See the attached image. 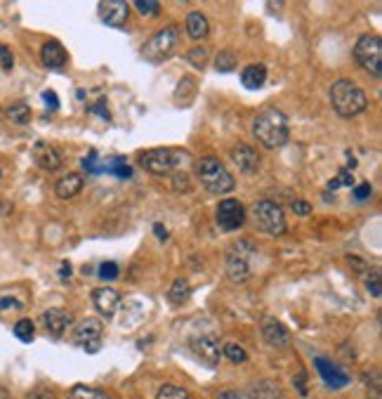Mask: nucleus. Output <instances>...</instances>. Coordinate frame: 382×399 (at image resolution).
Masks as SVG:
<instances>
[{
  "instance_id": "nucleus-1",
  "label": "nucleus",
  "mask_w": 382,
  "mask_h": 399,
  "mask_svg": "<svg viewBox=\"0 0 382 399\" xmlns=\"http://www.w3.org/2000/svg\"><path fill=\"white\" fill-rule=\"evenodd\" d=\"M253 137L267 149H281L290 137L288 119L279 109L267 106L253 119Z\"/></svg>"
},
{
  "instance_id": "nucleus-2",
  "label": "nucleus",
  "mask_w": 382,
  "mask_h": 399,
  "mask_svg": "<svg viewBox=\"0 0 382 399\" xmlns=\"http://www.w3.org/2000/svg\"><path fill=\"white\" fill-rule=\"evenodd\" d=\"M331 104L338 116H342V119H354V116L366 111L368 97H366V93L354 81L340 78V81L333 83V88H331Z\"/></svg>"
},
{
  "instance_id": "nucleus-3",
  "label": "nucleus",
  "mask_w": 382,
  "mask_h": 399,
  "mask_svg": "<svg viewBox=\"0 0 382 399\" xmlns=\"http://www.w3.org/2000/svg\"><path fill=\"white\" fill-rule=\"evenodd\" d=\"M196 178L203 184L205 191L220 196V194H229V191L236 187L233 182V175L227 170L225 163L215 156H205L201 161H196Z\"/></svg>"
},
{
  "instance_id": "nucleus-4",
  "label": "nucleus",
  "mask_w": 382,
  "mask_h": 399,
  "mask_svg": "<svg viewBox=\"0 0 382 399\" xmlns=\"http://www.w3.org/2000/svg\"><path fill=\"white\" fill-rule=\"evenodd\" d=\"M177 45H179V29L175 24H170L166 29L156 31V34L142 45V57L151 64H161L175 55Z\"/></svg>"
},
{
  "instance_id": "nucleus-5",
  "label": "nucleus",
  "mask_w": 382,
  "mask_h": 399,
  "mask_svg": "<svg viewBox=\"0 0 382 399\" xmlns=\"http://www.w3.org/2000/svg\"><path fill=\"white\" fill-rule=\"evenodd\" d=\"M182 161H189V154L182 149H149L140 154V166L151 175H170L173 170L182 166Z\"/></svg>"
},
{
  "instance_id": "nucleus-6",
  "label": "nucleus",
  "mask_w": 382,
  "mask_h": 399,
  "mask_svg": "<svg viewBox=\"0 0 382 399\" xmlns=\"http://www.w3.org/2000/svg\"><path fill=\"white\" fill-rule=\"evenodd\" d=\"M251 215H253L255 227H257L259 232H267V234H272V237L285 234V213L276 201H269V199L255 201L251 208Z\"/></svg>"
},
{
  "instance_id": "nucleus-7",
  "label": "nucleus",
  "mask_w": 382,
  "mask_h": 399,
  "mask_svg": "<svg viewBox=\"0 0 382 399\" xmlns=\"http://www.w3.org/2000/svg\"><path fill=\"white\" fill-rule=\"evenodd\" d=\"M354 57H357V62L373 78L382 76V40H380V36H375V34L361 36V38L357 40V45H354Z\"/></svg>"
},
{
  "instance_id": "nucleus-8",
  "label": "nucleus",
  "mask_w": 382,
  "mask_h": 399,
  "mask_svg": "<svg viewBox=\"0 0 382 399\" xmlns=\"http://www.w3.org/2000/svg\"><path fill=\"white\" fill-rule=\"evenodd\" d=\"M102 333H104L102 322H97V319H83L76 326V331H73V343L78 348H83L88 354H94L102 348Z\"/></svg>"
},
{
  "instance_id": "nucleus-9",
  "label": "nucleus",
  "mask_w": 382,
  "mask_h": 399,
  "mask_svg": "<svg viewBox=\"0 0 382 399\" xmlns=\"http://www.w3.org/2000/svg\"><path fill=\"white\" fill-rule=\"evenodd\" d=\"M251 253H253V246L246 241L236 243V246L227 253V274H229V279L236 281V284H243V281H248V276H251V267H248Z\"/></svg>"
},
{
  "instance_id": "nucleus-10",
  "label": "nucleus",
  "mask_w": 382,
  "mask_h": 399,
  "mask_svg": "<svg viewBox=\"0 0 382 399\" xmlns=\"http://www.w3.org/2000/svg\"><path fill=\"white\" fill-rule=\"evenodd\" d=\"M215 217L220 230L233 232L238 227H243V222H246V208H243V204L238 199H225L217 206Z\"/></svg>"
},
{
  "instance_id": "nucleus-11",
  "label": "nucleus",
  "mask_w": 382,
  "mask_h": 399,
  "mask_svg": "<svg viewBox=\"0 0 382 399\" xmlns=\"http://www.w3.org/2000/svg\"><path fill=\"white\" fill-rule=\"evenodd\" d=\"M189 348H191V352L196 354V359H201L205 366H212V369H215V366L220 364L222 348H220V343H217V338L210 336V333H203V336L191 338Z\"/></svg>"
},
{
  "instance_id": "nucleus-12",
  "label": "nucleus",
  "mask_w": 382,
  "mask_h": 399,
  "mask_svg": "<svg viewBox=\"0 0 382 399\" xmlns=\"http://www.w3.org/2000/svg\"><path fill=\"white\" fill-rule=\"evenodd\" d=\"M229 156H231V163H236V168L241 170V173H246V175L257 173V168H259V154H257V149H255L253 145L238 142V145L231 147Z\"/></svg>"
},
{
  "instance_id": "nucleus-13",
  "label": "nucleus",
  "mask_w": 382,
  "mask_h": 399,
  "mask_svg": "<svg viewBox=\"0 0 382 399\" xmlns=\"http://www.w3.org/2000/svg\"><path fill=\"white\" fill-rule=\"evenodd\" d=\"M99 17L106 26H114V29H123L127 14H130V5L125 0H106V3H99Z\"/></svg>"
},
{
  "instance_id": "nucleus-14",
  "label": "nucleus",
  "mask_w": 382,
  "mask_h": 399,
  "mask_svg": "<svg viewBox=\"0 0 382 399\" xmlns=\"http://www.w3.org/2000/svg\"><path fill=\"white\" fill-rule=\"evenodd\" d=\"M314 366L318 371V376L323 378L328 387H333V390H338V387H344L349 383V376L344 374L342 369H340L338 364H333V361L323 359V357H316L314 359Z\"/></svg>"
},
{
  "instance_id": "nucleus-15",
  "label": "nucleus",
  "mask_w": 382,
  "mask_h": 399,
  "mask_svg": "<svg viewBox=\"0 0 382 399\" xmlns=\"http://www.w3.org/2000/svg\"><path fill=\"white\" fill-rule=\"evenodd\" d=\"M262 338L267 345H272V348L281 350V348H288L290 345V333L288 328L283 326L281 322H276V319L267 317L262 322Z\"/></svg>"
},
{
  "instance_id": "nucleus-16",
  "label": "nucleus",
  "mask_w": 382,
  "mask_h": 399,
  "mask_svg": "<svg viewBox=\"0 0 382 399\" xmlns=\"http://www.w3.org/2000/svg\"><path fill=\"white\" fill-rule=\"evenodd\" d=\"M92 302L94 307H97V312L106 319H111L116 315V310H118V302H120V295L116 293L114 289H109V286H102V289H94L92 291Z\"/></svg>"
},
{
  "instance_id": "nucleus-17",
  "label": "nucleus",
  "mask_w": 382,
  "mask_h": 399,
  "mask_svg": "<svg viewBox=\"0 0 382 399\" xmlns=\"http://www.w3.org/2000/svg\"><path fill=\"white\" fill-rule=\"evenodd\" d=\"M68 324H71V315L66 310H62V307H50V310L42 312V326L55 338H60L66 331Z\"/></svg>"
},
{
  "instance_id": "nucleus-18",
  "label": "nucleus",
  "mask_w": 382,
  "mask_h": 399,
  "mask_svg": "<svg viewBox=\"0 0 382 399\" xmlns=\"http://www.w3.org/2000/svg\"><path fill=\"white\" fill-rule=\"evenodd\" d=\"M34 161L38 163L42 170H57L62 166V154L57 152L52 145H47V142H36L34 147Z\"/></svg>"
},
{
  "instance_id": "nucleus-19",
  "label": "nucleus",
  "mask_w": 382,
  "mask_h": 399,
  "mask_svg": "<svg viewBox=\"0 0 382 399\" xmlns=\"http://www.w3.org/2000/svg\"><path fill=\"white\" fill-rule=\"evenodd\" d=\"M40 60L47 69H62L66 64V50L60 40H47L40 50Z\"/></svg>"
},
{
  "instance_id": "nucleus-20",
  "label": "nucleus",
  "mask_w": 382,
  "mask_h": 399,
  "mask_svg": "<svg viewBox=\"0 0 382 399\" xmlns=\"http://www.w3.org/2000/svg\"><path fill=\"white\" fill-rule=\"evenodd\" d=\"M187 34H189V38H194V40H203L205 36L210 34L208 17H205L203 12H199V10L189 12L187 14Z\"/></svg>"
},
{
  "instance_id": "nucleus-21",
  "label": "nucleus",
  "mask_w": 382,
  "mask_h": 399,
  "mask_svg": "<svg viewBox=\"0 0 382 399\" xmlns=\"http://www.w3.org/2000/svg\"><path fill=\"white\" fill-rule=\"evenodd\" d=\"M267 81V66L264 64H248L241 71V83L248 90H259Z\"/></svg>"
},
{
  "instance_id": "nucleus-22",
  "label": "nucleus",
  "mask_w": 382,
  "mask_h": 399,
  "mask_svg": "<svg viewBox=\"0 0 382 399\" xmlns=\"http://www.w3.org/2000/svg\"><path fill=\"white\" fill-rule=\"evenodd\" d=\"M81 189H83V178L78 173H66L55 187L60 199H73V196L81 194Z\"/></svg>"
},
{
  "instance_id": "nucleus-23",
  "label": "nucleus",
  "mask_w": 382,
  "mask_h": 399,
  "mask_svg": "<svg viewBox=\"0 0 382 399\" xmlns=\"http://www.w3.org/2000/svg\"><path fill=\"white\" fill-rule=\"evenodd\" d=\"M99 173H109V175H116V178L125 180L132 175V170H130V166H127V161L123 156H111V158H106V161L99 163Z\"/></svg>"
},
{
  "instance_id": "nucleus-24",
  "label": "nucleus",
  "mask_w": 382,
  "mask_h": 399,
  "mask_svg": "<svg viewBox=\"0 0 382 399\" xmlns=\"http://www.w3.org/2000/svg\"><path fill=\"white\" fill-rule=\"evenodd\" d=\"M189 295H191V284L187 279H177L168 291V298L173 305H182V302H187Z\"/></svg>"
},
{
  "instance_id": "nucleus-25",
  "label": "nucleus",
  "mask_w": 382,
  "mask_h": 399,
  "mask_svg": "<svg viewBox=\"0 0 382 399\" xmlns=\"http://www.w3.org/2000/svg\"><path fill=\"white\" fill-rule=\"evenodd\" d=\"M68 399H111L106 392L97 390V387H88V385H73L68 390Z\"/></svg>"
},
{
  "instance_id": "nucleus-26",
  "label": "nucleus",
  "mask_w": 382,
  "mask_h": 399,
  "mask_svg": "<svg viewBox=\"0 0 382 399\" xmlns=\"http://www.w3.org/2000/svg\"><path fill=\"white\" fill-rule=\"evenodd\" d=\"M255 399H281V385L274 380H262L255 385Z\"/></svg>"
},
{
  "instance_id": "nucleus-27",
  "label": "nucleus",
  "mask_w": 382,
  "mask_h": 399,
  "mask_svg": "<svg viewBox=\"0 0 382 399\" xmlns=\"http://www.w3.org/2000/svg\"><path fill=\"white\" fill-rule=\"evenodd\" d=\"M8 119L17 125H26L31 121V106L24 102H17L12 106H8Z\"/></svg>"
},
{
  "instance_id": "nucleus-28",
  "label": "nucleus",
  "mask_w": 382,
  "mask_h": 399,
  "mask_svg": "<svg viewBox=\"0 0 382 399\" xmlns=\"http://www.w3.org/2000/svg\"><path fill=\"white\" fill-rule=\"evenodd\" d=\"M222 357H227L231 364H243V361L248 359V352H246V348H241V345L227 343L225 348H222Z\"/></svg>"
},
{
  "instance_id": "nucleus-29",
  "label": "nucleus",
  "mask_w": 382,
  "mask_h": 399,
  "mask_svg": "<svg viewBox=\"0 0 382 399\" xmlns=\"http://www.w3.org/2000/svg\"><path fill=\"white\" fill-rule=\"evenodd\" d=\"M156 399H189V392L179 385H173V383H166V385L158 390Z\"/></svg>"
},
{
  "instance_id": "nucleus-30",
  "label": "nucleus",
  "mask_w": 382,
  "mask_h": 399,
  "mask_svg": "<svg viewBox=\"0 0 382 399\" xmlns=\"http://www.w3.org/2000/svg\"><path fill=\"white\" fill-rule=\"evenodd\" d=\"M215 66H217V71H222V73L233 71V69H236V55H233V50H222L215 60Z\"/></svg>"
},
{
  "instance_id": "nucleus-31",
  "label": "nucleus",
  "mask_w": 382,
  "mask_h": 399,
  "mask_svg": "<svg viewBox=\"0 0 382 399\" xmlns=\"http://www.w3.org/2000/svg\"><path fill=\"white\" fill-rule=\"evenodd\" d=\"M34 322L31 319H19L17 324H14V336L19 340H24V343H31L34 340Z\"/></svg>"
},
{
  "instance_id": "nucleus-32",
  "label": "nucleus",
  "mask_w": 382,
  "mask_h": 399,
  "mask_svg": "<svg viewBox=\"0 0 382 399\" xmlns=\"http://www.w3.org/2000/svg\"><path fill=\"white\" fill-rule=\"evenodd\" d=\"M118 274H120V269L116 263H102L97 269V276L102 281H114V279H118Z\"/></svg>"
},
{
  "instance_id": "nucleus-33",
  "label": "nucleus",
  "mask_w": 382,
  "mask_h": 399,
  "mask_svg": "<svg viewBox=\"0 0 382 399\" xmlns=\"http://www.w3.org/2000/svg\"><path fill=\"white\" fill-rule=\"evenodd\" d=\"M135 8L142 12V17H144V14H147V17H156V14L161 12V5L153 3V0H137Z\"/></svg>"
},
{
  "instance_id": "nucleus-34",
  "label": "nucleus",
  "mask_w": 382,
  "mask_h": 399,
  "mask_svg": "<svg viewBox=\"0 0 382 399\" xmlns=\"http://www.w3.org/2000/svg\"><path fill=\"white\" fill-rule=\"evenodd\" d=\"M189 62L203 69L205 62H208V47H203V45H201V47H191V50H189Z\"/></svg>"
},
{
  "instance_id": "nucleus-35",
  "label": "nucleus",
  "mask_w": 382,
  "mask_h": 399,
  "mask_svg": "<svg viewBox=\"0 0 382 399\" xmlns=\"http://www.w3.org/2000/svg\"><path fill=\"white\" fill-rule=\"evenodd\" d=\"M81 163H83V168L88 170L90 175H99V163H102V161L97 158V152H90Z\"/></svg>"
},
{
  "instance_id": "nucleus-36",
  "label": "nucleus",
  "mask_w": 382,
  "mask_h": 399,
  "mask_svg": "<svg viewBox=\"0 0 382 399\" xmlns=\"http://www.w3.org/2000/svg\"><path fill=\"white\" fill-rule=\"evenodd\" d=\"M0 66H3L5 71H12V66H14L12 50H10L8 45H0Z\"/></svg>"
},
{
  "instance_id": "nucleus-37",
  "label": "nucleus",
  "mask_w": 382,
  "mask_h": 399,
  "mask_svg": "<svg viewBox=\"0 0 382 399\" xmlns=\"http://www.w3.org/2000/svg\"><path fill=\"white\" fill-rule=\"evenodd\" d=\"M366 286H368V291H370V295H373V298H380L382 295V289H380V269H373V276H368Z\"/></svg>"
},
{
  "instance_id": "nucleus-38",
  "label": "nucleus",
  "mask_w": 382,
  "mask_h": 399,
  "mask_svg": "<svg viewBox=\"0 0 382 399\" xmlns=\"http://www.w3.org/2000/svg\"><path fill=\"white\" fill-rule=\"evenodd\" d=\"M26 399H57V395L50 387H34V390L26 395Z\"/></svg>"
},
{
  "instance_id": "nucleus-39",
  "label": "nucleus",
  "mask_w": 382,
  "mask_h": 399,
  "mask_svg": "<svg viewBox=\"0 0 382 399\" xmlns=\"http://www.w3.org/2000/svg\"><path fill=\"white\" fill-rule=\"evenodd\" d=\"M88 111L90 114L102 116L104 121H111V114H109V109H106V99H99V102H94L92 106H88Z\"/></svg>"
},
{
  "instance_id": "nucleus-40",
  "label": "nucleus",
  "mask_w": 382,
  "mask_h": 399,
  "mask_svg": "<svg viewBox=\"0 0 382 399\" xmlns=\"http://www.w3.org/2000/svg\"><path fill=\"white\" fill-rule=\"evenodd\" d=\"M370 194H373V189H370L368 182H361V184H357V187H354V199H357V201L370 199Z\"/></svg>"
},
{
  "instance_id": "nucleus-41",
  "label": "nucleus",
  "mask_w": 382,
  "mask_h": 399,
  "mask_svg": "<svg viewBox=\"0 0 382 399\" xmlns=\"http://www.w3.org/2000/svg\"><path fill=\"white\" fill-rule=\"evenodd\" d=\"M217 399H255L253 392H246V390H225Z\"/></svg>"
},
{
  "instance_id": "nucleus-42",
  "label": "nucleus",
  "mask_w": 382,
  "mask_h": 399,
  "mask_svg": "<svg viewBox=\"0 0 382 399\" xmlns=\"http://www.w3.org/2000/svg\"><path fill=\"white\" fill-rule=\"evenodd\" d=\"M42 102L47 104V109H50V111L60 109V99H57V95L52 93V90H45V93H42Z\"/></svg>"
},
{
  "instance_id": "nucleus-43",
  "label": "nucleus",
  "mask_w": 382,
  "mask_h": 399,
  "mask_svg": "<svg viewBox=\"0 0 382 399\" xmlns=\"http://www.w3.org/2000/svg\"><path fill=\"white\" fill-rule=\"evenodd\" d=\"M293 210L297 213V215H309L311 213V206L307 204V201H293Z\"/></svg>"
},
{
  "instance_id": "nucleus-44",
  "label": "nucleus",
  "mask_w": 382,
  "mask_h": 399,
  "mask_svg": "<svg viewBox=\"0 0 382 399\" xmlns=\"http://www.w3.org/2000/svg\"><path fill=\"white\" fill-rule=\"evenodd\" d=\"M8 307L21 310V302H19V300H14V298H3V295H0V310H8Z\"/></svg>"
},
{
  "instance_id": "nucleus-45",
  "label": "nucleus",
  "mask_w": 382,
  "mask_h": 399,
  "mask_svg": "<svg viewBox=\"0 0 382 399\" xmlns=\"http://www.w3.org/2000/svg\"><path fill=\"white\" fill-rule=\"evenodd\" d=\"M338 182L340 184H347V187H354V175L349 173V170H342V173L338 175Z\"/></svg>"
},
{
  "instance_id": "nucleus-46",
  "label": "nucleus",
  "mask_w": 382,
  "mask_h": 399,
  "mask_svg": "<svg viewBox=\"0 0 382 399\" xmlns=\"http://www.w3.org/2000/svg\"><path fill=\"white\" fill-rule=\"evenodd\" d=\"M60 279H62V281H68V279H71V265H68V263H62V267H60Z\"/></svg>"
},
{
  "instance_id": "nucleus-47",
  "label": "nucleus",
  "mask_w": 382,
  "mask_h": 399,
  "mask_svg": "<svg viewBox=\"0 0 382 399\" xmlns=\"http://www.w3.org/2000/svg\"><path fill=\"white\" fill-rule=\"evenodd\" d=\"M153 234H156L161 241H166V239H168V230L163 225H153Z\"/></svg>"
},
{
  "instance_id": "nucleus-48",
  "label": "nucleus",
  "mask_w": 382,
  "mask_h": 399,
  "mask_svg": "<svg viewBox=\"0 0 382 399\" xmlns=\"http://www.w3.org/2000/svg\"><path fill=\"white\" fill-rule=\"evenodd\" d=\"M297 390H300V395H302V397L307 395V387H305V374L297 376Z\"/></svg>"
},
{
  "instance_id": "nucleus-49",
  "label": "nucleus",
  "mask_w": 382,
  "mask_h": 399,
  "mask_svg": "<svg viewBox=\"0 0 382 399\" xmlns=\"http://www.w3.org/2000/svg\"><path fill=\"white\" fill-rule=\"evenodd\" d=\"M0 399H12V395H10V392L5 390L3 385H0Z\"/></svg>"
}]
</instances>
